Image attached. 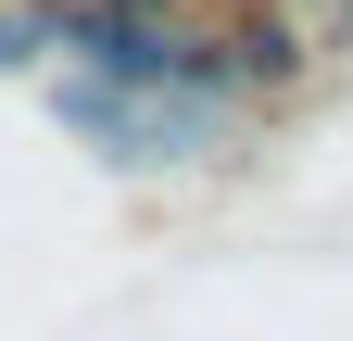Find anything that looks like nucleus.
Wrapping results in <instances>:
<instances>
[{
	"label": "nucleus",
	"instance_id": "nucleus-1",
	"mask_svg": "<svg viewBox=\"0 0 353 341\" xmlns=\"http://www.w3.org/2000/svg\"><path fill=\"white\" fill-rule=\"evenodd\" d=\"M139 13H152V0H139Z\"/></svg>",
	"mask_w": 353,
	"mask_h": 341
}]
</instances>
